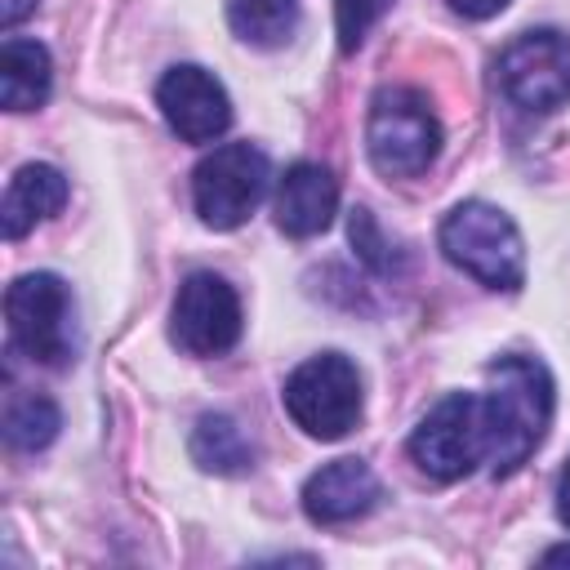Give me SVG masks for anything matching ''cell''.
I'll return each mask as SVG.
<instances>
[{
    "mask_svg": "<svg viewBox=\"0 0 570 570\" xmlns=\"http://www.w3.org/2000/svg\"><path fill=\"white\" fill-rule=\"evenodd\" d=\"M481 414H485V468L490 476H512L543 441L552 423V374L539 356H499L485 370Z\"/></svg>",
    "mask_w": 570,
    "mask_h": 570,
    "instance_id": "1",
    "label": "cell"
},
{
    "mask_svg": "<svg viewBox=\"0 0 570 570\" xmlns=\"http://www.w3.org/2000/svg\"><path fill=\"white\" fill-rule=\"evenodd\" d=\"M441 254L481 281L485 289H521L525 285V240L517 223L490 200H463L441 218Z\"/></svg>",
    "mask_w": 570,
    "mask_h": 570,
    "instance_id": "2",
    "label": "cell"
},
{
    "mask_svg": "<svg viewBox=\"0 0 570 570\" xmlns=\"http://www.w3.org/2000/svg\"><path fill=\"white\" fill-rule=\"evenodd\" d=\"M365 151L383 178H419L441 151V120L419 89L387 85L365 116Z\"/></svg>",
    "mask_w": 570,
    "mask_h": 570,
    "instance_id": "3",
    "label": "cell"
},
{
    "mask_svg": "<svg viewBox=\"0 0 570 570\" xmlns=\"http://www.w3.org/2000/svg\"><path fill=\"white\" fill-rule=\"evenodd\" d=\"M285 414L316 441H338L361 419V370L343 352H321L285 379Z\"/></svg>",
    "mask_w": 570,
    "mask_h": 570,
    "instance_id": "4",
    "label": "cell"
},
{
    "mask_svg": "<svg viewBox=\"0 0 570 570\" xmlns=\"http://www.w3.org/2000/svg\"><path fill=\"white\" fill-rule=\"evenodd\" d=\"M71 289L53 272H27L4 289V321L13 347H22L40 365H67L76 356V325H71Z\"/></svg>",
    "mask_w": 570,
    "mask_h": 570,
    "instance_id": "5",
    "label": "cell"
},
{
    "mask_svg": "<svg viewBox=\"0 0 570 570\" xmlns=\"http://www.w3.org/2000/svg\"><path fill=\"white\" fill-rule=\"evenodd\" d=\"M267 178H272V165L263 147L223 142L191 169V205L205 227L232 232L258 209V200L267 196Z\"/></svg>",
    "mask_w": 570,
    "mask_h": 570,
    "instance_id": "6",
    "label": "cell"
},
{
    "mask_svg": "<svg viewBox=\"0 0 570 570\" xmlns=\"http://www.w3.org/2000/svg\"><path fill=\"white\" fill-rule=\"evenodd\" d=\"M410 459L432 481H459L485 463V414L476 392L441 396L410 432Z\"/></svg>",
    "mask_w": 570,
    "mask_h": 570,
    "instance_id": "7",
    "label": "cell"
},
{
    "mask_svg": "<svg viewBox=\"0 0 570 570\" xmlns=\"http://www.w3.org/2000/svg\"><path fill=\"white\" fill-rule=\"evenodd\" d=\"M494 80H499V94L521 111L548 116L566 107L570 102V36L552 27L521 31L517 40L503 45L494 62Z\"/></svg>",
    "mask_w": 570,
    "mask_h": 570,
    "instance_id": "8",
    "label": "cell"
},
{
    "mask_svg": "<svg viewBox=\"0 0 570 570\" xmlns=\"http://www.w3.org/2000/svg\"><path fill=\"white\" fill-rule=\"evenodd\" d=\"M240 298L218 272H191L174 294L169 338L187 356H223L240 338Z\"/></svg>",
    "mask_w": 570,
    "mask_h": 570,
    "instance_id": "9",
    "label": "cell"
},
{
    "mask_svg": "<svg viewBox=\"0 0 570 570\" xmlns=\"http://www.w3.org/2000/svg\"><path fill=\"white\" fill-rule=\"evenodd\" d=\"M156 107L183 142H214L232 125V98L223 80L196 62H178L156 85Z\"/></svg>",
    "mask_w": 570,
    "mask_h": 570,
    "instance_id": "10",
    "label": "cell"
},
{
    "mask_svg": "<svg viewBox=\"0 0 570 570\" xmlns=\"http://www.w3.org/2000/svg\"><path fill=\"white\" fill-rule=\"evenodd\" d=\"M338 209V178L321 160H294L276 183V227L294 240L321 236Z\"/></svg>",
    "mask_w": 570,
    "mask_h": 570,
    "instance_id": "11",
    "label": "cell"
},
{
    "mask_svg": "<svg viewBox=\"0 0 570 570\" xmlns=\"http://www.w3.org/2000/svg\"><path fill=\"white\" fill-rule=\"evenodd\" d=\"M379 503V476L365 459H334L303 485V512L316 525H343Z\"/></svg>",
    "mask_w": 570,
    "mask_h": 570,
    "instance_id": "12",
    "label": "cell"
},
{
    "mask_svg": "<svg viewBox=\"0 0 570 570\" xmlns=\"http://www.w3.org/2000/svg\"><path fill=\"white\" fill-rule=\"evenodd\" d=\"M62 205H67V178H62V169H53V165H45V160L22 165V169L9 178V187H4V205H0L4 236H9V240H22L36 223L53 218Z\"/></svg>",
    "mask_w": 570,
    "mask_h": 570,
    "instance_id": "13",
    "label": "cell"
},
{
    "mask_svg": "<svg viewBox=\"0 0 570 570\" xmlns=\"http://www.w3.org/2000/svg\"><path fill=\"white\" fill-rule=\"evenodd\" d=\"M53 62L40 40L9 36L0 45V102L4 111H36L49 98Z\"/></svg>",
    "mask_w": 570,
    "mask_h": 570,
    "instance_id": "14",
    "label": "cell"
},
{
    "mask_svg": "<svg viewBox=\"0 0 570 570\" xmlns=\"http://www.w3.org/2000/svg\"><path fill=\"white\" fill-rule=\"evenodd\" d=\"M191 459L205 472L240 476V472L254 468V441L240 432L236 419H227V414H200L196 428H191Z\"/></svg>",
    "mask_w": 570,
    "mask_h": 570,
    "instance_id": "15",
    "label": "cell"
},
{
    "mask_svg": "<svg viewBox=\"0 0 570 570\" xmlns=\"http://www.w3.org/2000/svg\"><path fill=\"white\" fill-rule=\"evenodd\" d=\"M227 22L245 45L281 49L298 31V0H227Z\"/></svg>",
    "mask_w": 570,
    "mask_h": 570,
    "instance_id": "16",
    "label": "cell"
},
{
    "mask_svg": "<svg viewBox=\"0 0 570 570\" xmlns=\"http://www.w3.org/2000/svg\"><path fill=\"white\" fill-rule=\"evenodd\" d=\"M62 428V414L49 396L40 392H22V396H9L4 405V441L9 450H22V454H36L45 450Z\"/></svg>",
    "mask_w": 570,
    "mask_h": 570,
    "instance_id": "17",
    "label": "cell"
},
{
    "mask_svg": "<svg viewBox=\"0 0 570 570\" xmlns=\"http://www.w3.org/2000/svg\"><path fill=\"white\" fill-rule=\"evenodd\" d=\"M392 9V0H334V31H338V49L356 53L361 40L370 36V27Z\"/></svg>",
    "mask_w": 570,
    "mask_h": 570,
    "instance_id": "18",
    "label": "cell"
},
{
    "mask_svg": "<svg viewBox=\"0 0 570 570\" xmlns=\"http://www.w3.org/2000/svg\"><path fill=\"white\" fill-rule=\"evenodd\" d=\"M512 0H450V9L454 13H463V18H472V22H481V18H494V13H503Z\"/></svg>",
    "mask_w": 570,
    "mask_h": 570,
    "instance_id": "19",
    "label": "cell"
},
{
    "mask_svg": "<svg viewBox=\"0 0 570 570\" xmlns=\"http://www.w3.org/2000/svg\"><path fill=\"white\" fill-rule=\"evenodd\" d=\"M557 517H561V525L570 530V459H566V468H561V476H557Z\"/></svg>",
    "mask_w": 570,
    "mask_h": 570,
    "instance_id": "20",
    "label": "cell"
},
{
    "mask_svg": "<svg viewBox=\"0 0 570 570\" xmlns=\"http://www.w3.org/2000/svg\"><path fill=\"white\" fill-rule=\"evenodd\" d=\"M31 9H36V0H0V22L4 27H18Z\"/></svg>",
    "mask_w": 570,
    "mask_h": 570,
    "instance_id": "21",
    "label": "cell"
},
{
    "mask_svg": "<svg viewBox=\"0 0 570 570\" xmlns=\"http://www.w3.org/2000/svg\"><path fill=\"white\" fill-rule=\"evenodd\" d=\"M561 561H570V548H548L543 552V566H561Z\"/></svg>",
    "mask_w": 570,
    "mask_h": 570,
    "instance_id": "22",
    "label": "cell"
}]
</instances>
